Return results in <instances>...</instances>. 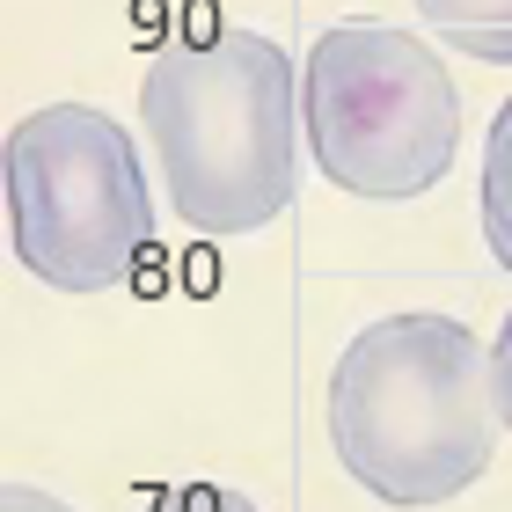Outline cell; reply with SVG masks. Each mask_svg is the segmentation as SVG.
I'll use <instances>...</instances> for the list:
<instances>
[{
  "mask_svg": "<svg viewBox=\"0 0 512 512\" xmlns=\"http://www.w3.org/2000/svg\"><path fill=\"white\" fill-rule=\"evenodd\" d=\"M139 118L161 161L169 213L205 242L256 235L300 183V74L286 44L227 22L213 37L161 44L139 74Z\"/></svg>",
  "mask_w": 512,
  "mask_h": 512,
  "instance_id": "1",
  "label": "cell"
},
{
  "mask_svg": "<svg viewBox=\"0 0 512 512\" xmlns=\"http://www.w3.org/2000/svg\"><path fill=\"white\" fill-rule=\"evenodd\" d=\"M330 447L366 498L432 512L498 454L491 344L454 315H381L330 374Z\"/></svg>",
  "mask_w": 512,
  "mask_h": 512,
  "instance_id": "2",
  "label": "cell"
},
{
  "mask_svg": "<svg viewBox=\"0 0 512 512\" xmlns=\"http://www.w3.org/2000/svg\"><path fill=\"white\" fill-rule=\"evenodd\" d=\"M300 132L337 191L403 205L447 183L461 147V96L417 30L330 22L300 66Z\"/></svg>",
  "mask_w": 512,
  "mask_h": 512,
  "instance_id": "3",
  "label": "cell"
},
{
  "mask_svg": "<svg viewBox=\"0 0 512 512\" xmlns=\"http://www.w3.org/2000/svg\"><path fill=\"white\" fill-rule=\"evenodd\" d=\"M0 198L15 264L52 293L125 286L154 235L147 161L110 110L88 103H44L8 125Z\"/></svg>",
  "mask_w": 512,
  "mask_h": 512,
  "instance_id": "4",
  "label": "cell"
},
{
  "mask_svg": "<svg viewBox=\"0 0 512 512\" xmlns=\"http://www.w3.org/2000/svg\"><path fill=\"white\" fill-rule=\"evenodd\" d=\"M425 30L439 44H454L461 59L512 66V0H417Z\"/></svg>",
  "mask_w": 512,
  "mask_h": 512,
  "instance_id": "5",
  "label": "cell"
},
{
  "mask_svg": "<svg viewBox=\"0 0 512 512\" xmlns=\"http://www.w3.org/2000/svg\"><path fill=\"white\" fill-rule=\"evenodd\" d=\"M476 205H483V242H491V256L512 271V96L498 103L491 139H483V183H476Z\"/></svg>",
  "mask_w": 512,
  "mask_h": 512,
  "instance_id": "6",
  "label": "cell"
},
{
  "mask_svg": "<svg viewBox=\"0 0 512 512\" xmlns=\"http://www.w3.org/2000/svg\"><path fill=\"white\" fill-rule=\"evenodd\" d=\"M147 512H264V505L227 491V483H161L147 498Z\"/></svg>",
  "mask_w": 512,
  "mask_h": 512,
  "instance_id": "7",
  "label": "cell"
},
{
  "mask_svg": "<svg viewBox=\"0 0 512 512\" xmlns=\"http://www.w3.org/2000/svg\"><path fill=\"white\" fill-rule=\"evenodd\" d=\"M491 388H498V425L512 432V315H505V330L491 344Z\"/></svg>",
  "mask_w": 512,
  "mask_h": 512,
  "instance_id": "8",
  "label": "cell"
},
{
  "mask_svg": "<svg viewBox=\"0 0 512 512\" xmlns=\"http://www.w3.org/2000/svg\"><path fill=\"white\" fill-rule=\"evenodd\" d=\"M0 512H74V505H59L52 491H37V483H8V491H0Z\"/></svg>",
  "mask_w": 512,
  "mask_h": 512,
  "instance_id": "9",
  "label": "cell"
}]
</instances>
